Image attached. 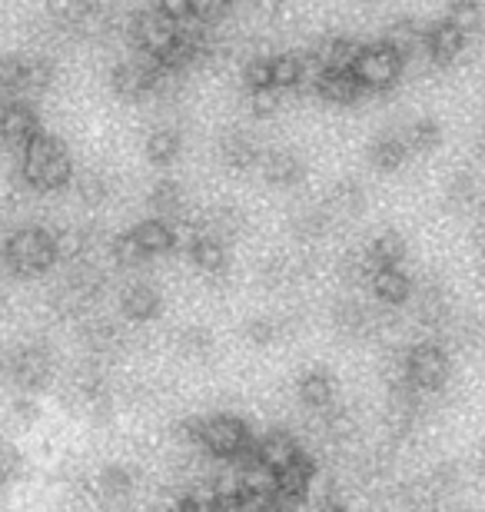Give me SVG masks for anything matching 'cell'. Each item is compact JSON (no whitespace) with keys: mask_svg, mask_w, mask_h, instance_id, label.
<instances>
[{"mask_svg":"<svg viewBox=\"0 0 485 512\" xmlns=\"http://www.w3.org/2000/svg\"><path fill=\"white\" fill-rule=\"evenodd\" d=\"M20 177L34 190H57L74 180V160L64 140L40 130L34 140L20 150Z\"/></svg>","mask_w":485,"mask_h":512,"instance_id":"cell-1","label":"cell"},{"mask_svg":"<svg viewBox=\"0 0 485 512\" xmlns=\"http://www.w3.org/2000/svg\"><path fill=\"white\" fill-rule=\"evenodd\" d=\"M366 207V193L356 180H339L333 190H329L326 200V213H343V217H356L359 210Z\"/></svg>","mask_w":485,"mask_h":512,"instance_id":"cell-27","label":"cell"},{"mask_svg":"<svg viewBox=\"0 0 485 512\" xmlns=\"http://www.w3.org/2000/svg\"><path fill=\"white\" fill-rule=\"evenodd\" d=\"M449 370H452L449 353L442 350L439 343L426 340V343L409 346V353H406V376H409L412 389H419V393H436V389L446 386Z\"/></svg>","mask_w":485,"mask_h":512,"instance_id":"cell-5","label":"cell"},{"mask_svg":"<svg viewBox=\"0 0 485 512\" xmlns=\"http://www.w3.org/2000/svg\"><path fill=\"white\" fill-rule=\"evenodd\" d=\"M426 34H429V27H422L419 20L399 17V20H392V24H389L383 44H389L402 60H409V57L426 54Z\"/></svg>","mask_w":485,"mask_h":512,"instance_id":"cell-14","label":"cell"},{"mask_svg":"<svg viewBox=\"0 0 485 512\" xmlns=\"http://www.w3.org/2000/svg\"><path fill=\"white\" fill-rule=\"evenodd\" d=\"M143 150H147V160L153 163H173L183 150V133L170 124L153 127L147 133V140H143Z\"/></svg>","mask_w":485,"mask_h":512,"instance_id":"cell-23","label":"cell"},{"mask_svg":"<svg viewBox=\"0 0 485 512\" xmlns=\"http://www.w3.org/2000/svg\"><path fill=\"white\" fill-rule=\"evenodd\" d=\"M446 20L469 34V30H476V27H479V20H482V7L476 4V0H456V4L449 7Z\"/></svg>","mask_w":485,"mask_h":512,"instance_id":"cell-41","label":"cell"},{"mask_svg":"<svg viewBox=\"0 0 485 512\" xmlns=\"http://www.w3.org/2000/svg\"><path fill=\"white\" fill-rule=\"evenodd\" d=\"M243 80L250 90H266L273 87V57H253L243 70Z\"/></svg>","mask_w":485,"mask_h":512,"instance_id":"cell-42","label":"cell"},{"mask_svg":"<svg viewBox=\"0 0 485 512\" xmlns=\"http://www.w3.org/2000/svg\"><path fill=\"white\" fill-rule=\"evenodd\" d=\"M203 223H206V233H213V237H220L226 243V237H233V233L243 230V210H236V207H216Z\"/></svg>","mask_w":485,"mask_h":512,"instance_id":"cell-34","label":"cell"},{"mask_svg":"<svg viewBox=\"0 0 485 512\" xmlns=\"http://www.w3.org/2000/svg\"><path fill=\"white\" fill-rule=\"evenodd\" d=\"M329 436H336V439H346V436H353V416L343 413V409H336L333 416H329Z\"/></svg>","mask_w":485,"mask_h":512,"instance_id":"cell-48","label":"cell"},{"mask_svg":"<svg viewBox=\"0 0 485 512\" xmlns=\"http://www.w3.org/2000/svg\"><path fill=\"white\" fill-rule=\"evenodd\" d=\"M110 250H113V260H117L120 266H140L143 260H147V253L140 250V243H137V237H133V230L120 233V237H113Z\"/></svg>","mask_w":485,"mask_h":512,"instance_id":"cell-40","label":"cell"},{"mask_svg":"<svg viewBox=\"0 0 485 512\" xmlns=\"http://www.w3.org/2000/svg\"><path fill=\"white\" fill-rule=\"evenodd\" d=\"M157 60L137 57V60H123L110 70V87L120 100H147L153 97V80H157Z\"/></svg>","mask_w":485,"mask_h":512,"instance_id":"cell-7","label":"cell"},{"mask_svg":"<svg viewBox=\"0 0 485 512\" xmlns=\"http://www.w3.org/2000/svg\"><path fill=\"white\" fill-rule=\"evenodd\" d=\"M77 193L84 203L97 207V203H103L110 197V180L103 177L100 170H84V173H77Z\"/></svg>","mask_w":485,"mask_h":512,"instance_id":"cell-37","label":"cell"},{"mask_svg":"<svg viewBox=\"0 0 485 512\" xmlns=\"http://www.w3.org/2000/svg\"><path fill=\"white\" fill-rule=\"evenodd\" d=\"M316 512H356V509H353V506H346L343 499H323Z\"/></svg>","mask_w":485,"mask_h":512,"instance_id":"cell-50","label":"cell"},{"mask_svg":"<svg viewBox=\"0 0 485 512\" xmlns=\"http://www.w3.org/2000/svg\"><path fill=\"white\" fill-rule=\"evenodd\" d=\"M296 393H299V399H303L306 406L329 409V406H333V399H336V380L326 370H306L303 376H299Z\"/></svg>","mask_w":485,"mask_h":512,"instance_id":"cell-22","label":"cell"},{"mask_svg":"<svg viewBox=\"0 0 485 512\" xmlns=\"http://www.w3.org/2000/svg\"><path fill=\"white\" fill-rule=\"evenodd\" d=\"M133 237H137L140 250L147 253V260H150V256H163V253L177 250V240H173L170 220H160V217L137 223V227H133Z\"/></svg>","mask_w":485,"mask_h":512,"instance_id":"cell-21","label":"cell"},{"mask_svg":"<svg viewBox=\"0 0 485 512\" xmlns=\"http://www.w3.org/2000/svg\"><path fill=\"white\" fill-rule=\"evenodd\" d=\"M200 446L220 459H236V456H253L256 439L250 436V426L240 416L216 413V416H203Z\"/></svg>","mask_w":485,"mask_h":512,"instance_id":"cell-3","label":"cell"},{"mask_svg":"<svg viewBox=\"0 0 485 512\" xmlns=\"http://www.w3.org/2000/svg\"><path fill=\"white\" fill-rule=\"evenodd\" d=\"M147 203L153 213H160V220H173L180 217L183 210V187L177 180H157L147 193Z\"/></svg>","mask_w":485,"mask_h":512,"instance_id":"cell-25","label":"cell"},{"mask_svg":"<svg viewBox=\"0 0 485 512\" xmlns=\"http://www.w3.org/2000/svg\"><path fill=\"white\" fill-rule=\"evenodd\" d=\"M24 473V456L14 446H0V486Z\"/></svg>","mask_w":485,"mask_h":512,"instance_id":"cell-46","label":"cell"},{"mask_svg":"<svg viewBox=\"0 0 485 512\" xmlns=\"http://www.w3.org/2000/svg\"><path fill=\"white\" fill-rule=\"evenodd\" d=\"M130 30H133V44H137L140 54L150 57V60H163L180 40V27L173 24L160 7L140 10V14L133 17Z\"/></svg>","mask_w":485,"mask_h":512,"instance_id":"cell-4","label":"cell"},{"mask_svg":"<svg viewBox=\"0 0 485 512\" xmlns=\"http://www.w3.org/2000/svg\"><path fill=\"white\" fill-rule=\"evenodd\" d=\"M466 44H469L466 30H459L456 24H449V20L442 17L429 27V34H426V57H429V64L449 67L462 57Z\"/></svg>","mask_w":485,"mask_h":512,"instance_id":"cell-9","label":"cell"},{"mask_svg":"<svg viewBox=\"0 0 485 512\" xmlns=\"http://www.w3.org/2000/svg\"><path fill=\"white\" fill-rule=\"evenodd\" d=\"M482 469H485V446H482Z\"/></svg>","mask_w":485,"mask_h":512,"instance_id":"cell-51","label":"cell"},{"mask_svg":"<svg viewBox=\"0 0 485 512\" xmlns=\"http://www.w3.org/2000/svg\"><path fill=\"white\" fill-rule=\"evenodd\" d=\"M476 180L469 177V173H459V177H452L449 180V187H446V200H449V207H456V210H466L476 203Z\"/></svg>","mask_w":485,"mask_h":512,"instance_id":"cell-39","label":"cell"},{"mask_svg":"<svg viewBox=\"0 0 485 512\" xmlns=\"http://www.w3.org/2000/svg\"><path fill=\"white\" fill-rule=\"evenodd\" d=\"M160 306H163L160 290H157V286H150V283H133V286H127V290H123V296H120V310H123V316H127V320H133V323H147V320H153V316L160 313Z\"/></svg>","mask_w":485,"mask_h":512,"instance_id":"cell-16","label":"cell"},{"mask_svg":"<svg viewBox=\"0 0 485 512\" xmlns=\"http://www.w3.org/2000/svg\"><path fill=\"white\" fill-rule=\"evenodd\" d=\"M333 320H336V330H343L346 336H366L369 326H373V316H369L366 306H359L353 300L339 303L333 310Z\"/></svg>","mask_w":485,"mask_h":512,"instance_id":"cell-30","label":"cell"},{"mask_svg":"<svg viewBox=\"0 0 485 512\" xmlns=\"http://www.w3.org/2000/svg\"><path fill=\"white\" fill-rule=\"evenodd\" d=\"M27 90V57L4 54L0 57V97L17 100Z\"/></svg>","mask_w":485,"mask_h":512,"instance_id":"cell-29","label":"cell"},{"mask_svg":"<svg viewBox=\"0 0 485 512\" xmlns=\"http://www.w3.org/2000/svg\"><path fill=\"white\" fill-rule=\"evenodd\" d=\"M40 133V120H37V110L27 104V100H7L0 107V140L14 150H24L30 140Z\"/></svg>","mask_w":485,"mask_h":512,"instance_id":"cell-8","label":"cell"},{"mask_svg":"<svg viewBox=\"0 0 485 512\" xmlns=\"http://www.w3.org/2000/svg\"><path fill=\"white\" fill-rule=\"evenodd\" d=\"M369 160H373V167L383 170V173L399 170L402 163L409 160V147H406V140H402V130L379 133V137L373 140V147H369Z\"/></svg>","mask_w":485,"mask_h":512,"instance_id":"cell-20","label":"cell"},{"mask_svg":"<svg viewBox=\"0 0 485 512\" xmlns=\"http://www.w3.org/2000/svg\"><path fill=\"white\" fill-rule=\"evenodd\" d=\"M402 67H406V60H402L389 44L376 40V44L363 47L353 74H356L359 84H363V90H389L399 80Z\"/></svg>","mask_w":485,"mask_h":512,"instance_id":"cell-6","label":"cell"},{"mask_svg":"<svg viewBox=\"0 0 485 512\" xmlns=\"http://www.w3.org/2000/svg\"><path fill=\"white\" fill-rule=\"evenodd\" d=\"M167 512H206L203 499H180V503H173Z\"/></svg>","mask_w":485,"mask_h":512,"instance_id":"cell-49","label":"cell"},{"mask_svg":"<svg viewBox=\"0 0 485 512\" xmlns=\"http://www.w3.org/2000/svg\"><path fill=\"white\" fill-rule=\"evenodd\" d=\"M439 137H442V130H439V124L432 117H419V120H412V124L402 127V140H406L409 153H429V150H436L439 147Z\"/></svg>","mask_w":485,"mask_h":512,"instance_id":"cell-28","label":"cell"},{"mask_svg":"<svg viewBox=\"0 0 485 512\" xmlns=\"http://www.w3.org/2000/svg\"><path fill=\"white\" fill-rule=\"evenodd\" d=\"M57 67L47 57H27V90H47L54 84Z\"/></svg>","mask_w":485,"mask_h":512,"instance_id":"cell-43","label":"cell"},{"mask_svg":"<svg viewBox=\"0 0 485 512\" xmlns=\"http://www.w3.org/2000/svg\"><path fill=\"white\" fill-rule=\"evenodd\" d=\"M313 479H316V466H313V459L303 453L296 463L286 466L283 473H276V496L299 506L309 496V489H313Z\"/></svg>","mask_w":485,"mask_h":512,"instance_id":"cell-12","label":"cell"},{"mask_svg":"<svg viewBox=\"0 0 485 512\" xmlns=\"http://www.w3.org/2000/svg\"><path fill=\"white\" fill-rule=\"evenodd\" d=\"M7 263L10 270L20 276H40L57 263V247H54V230L44 227H20L10 233L7 240Z\"/></svg>","mask_w":485,"mask_h":512,"instance_id":"cell-2","label":"cell"},{"mask_svg":"<svg viewBox=\"0 0 485 512\" xmlns=\"http://www.w3.org/2000/svg\"><path fill=\"white\" fill-rule=\"evenodd\" d=\"M260 167H263V177L276 183V187H293V183L306 177L303 160H299V153L293 150H266Z\"/></svg>","mask_w":485,"mask_h":512,"instance_id":"cell-17","label":"cell"},{"mask_svg":"<svg viewBox=\"0 0 485 512\" xmlns=\"http://www.w3.org/2000/svg\"><path fill=\"white\" fill-rule=\"evenodd\" d=\"M220 153H223V163L233 170H250L256 163L263 160V147L256 143L246 130H230L226 137L220 140Z\"/></svg>","mask_w":485,"mask_h":512,"instance_id":"cell-15","label":"cell"},{"mask_svg":"<svg viewBox=\"0 0 485 512\" xmlns=\"http://www.w3.org/2000/svg\"><path fill=\"white\" fill-rule=\"evenodd\" d=\"M366 44H359L356 37H346V34H329L316 44V60L323 64V70H353L359 54H363Z\"/></svg>","mask_w":485,"mask_h":512,"instance_id":"cell-13","label":"cell"},{"mask_svg":"<svg viewBox=\"0 0 485 512\" xmlns=\"http://www.w3.org/2000/svg\"><path fill=\"white\" fill-rule=\"evenodd\" d=\"M54 247H57V260L77 263V260H84V253L90 250V240L84 230L64 227V230H54Z\"/></svg>","mask_w":485,"mask_h":512,"instance_id":"cell-32","label":"cell"},{"mask_svg":"<svg viewBox=\"0 0 485 512\" xmlns=\"http://www.w3.org/2000/svg\"><path fill=\"white\" fill-rule=\"evenodd\" d=\"M286 333V326L276 316H253L246 320V340L253 346H273Z\"/></svg>","mask_w":485,"mask_h":512,"instance_id":"cell-35","label":"cell"},{"mask_svg":"<svg viewBox=\"0 0 485 512\" xmlns=\"http://www.w3.org/2000/svg\"><path fill=\"white\" fill-rule=\"evenodd\" d=\"M177 346H180L183 356H210L213 353V333L200 323L183 326V333L177 336Z\"/></svg>","mask_w":485,"mask_h":512,"instance_id":"cell-36","label":"cell"},{"mask_svg":"<svg viewBox=\"0 0 485 512\" xmlns=\"http://www.w3.org/2000/svg\"><path fill=\"white\" fill-rule=\"evenodd\" d=\"M369 290L383 306H402L412 296V280L402 266H389V270H379L369 280Z\"/></svg>","mask_w":485,"mask_h":512,"instance_id":"cell-19","label":"cell"},{"mask_svg":"<svg viewBox=\"0 0 485 512\" xmlns=\"http://www.w3.org/2000/svg\"><path fill=\"white\" fill-rule=\"evenodd\" d=\"M366 250H369V256H373V263L379 266V270L402 266V260H406V240H402V233H396V230L376 233Z\"/></svg>","mask_w":485,"mask_h":512,"instance_id":"cell-24","label":"cell"},{"mask_svg":"<svg viewBox=\"0 0 485 512\" xmlns=\"http://www.w3.org/2000/svg\"><path fill=\"white\" fill-rule=\"evenodd\" d=\"M253 456L260 459L266 469H273V473H283L286 466L296 463V459L303 456V449H299L293 433H286V429H273V433L256 439Z\"/></svg>","mask_w":485,"mask_h":512,"instance_id":"cell-11","label":"cell"},{"mask_svg":"<svg viewBox=\"0 0 485 512\" xmlns=\"http://www.w3.org/2000/svg\"><path fill=\"white\" fill-rule=\"evenodd\" d=\"M343 273H346V280H353V283H369V280H373V276L379 273V266L373 263V256H369L366 247H359V250H353V253H346Z\"/></svg>","mask_w":485,"mask_h":512,"instance_id":"cell-38","label":"cell"},{"mask_svg":"<svg viewBox=\"0 0 485 512\" xmlns=\"http://www.w3.org/2000/svg\"><path fill=\"white\" fill-rule=\"evenodd\" d=\"M97 489L107 499H123L133 493V473L127 466H103L97 473Z\"/></svg>","mask_w":485,"mask_h":512,"instance_id":"cell-31","label":"cell"},{"mask_svg":"<svg viewBox=\"0 0 485 512\" xmlns=\"http://www.w3.org/2000/svg\"><path fill=\"white\" fill-rule=\"evenodd\" d=\"M316 94L329 100V104H356L359 97L366 94L363 84L356 80L353 70H323V77H319V87Z\"/></svg>","mask_w":485,"mask_h":512,"instance_id":"cell-18","label":"cell"},{"mask_svg":"<svg viewBox=\"0 0 485 512\" xmlns=\"http://www.w3.org/2000/svg\"><path fill=\"white\" fill-rule=\"evenodd\" d=\"M190 260L196 263V270L200 273H223L226 270V243L220 237H213V233H203L200 240H196V247L190 250Z\"/></svg>","mask_w":485,"mask_h":512,"instance_id":"cell-26","label":"cell"},{"mask_svg":"<svg viewBox=\"0 0 485 512\" xmlns=\"http://www.w3.org/2000/svg\"><path fill=\"white\" fill-rule=\"evenodd\" d=\"M10 373H14L17 386L40 389L47 383V376H50V353L44 350V346H37V343L17 346L14 356H10Z\"/></svg>","mask_w":485,"mask_h":512,"instance_id":"cell-10","label":"cell"},{"mask_svg":"<svg viewBox=\"0 0 485 512\" xmlns=\"http://www.w3.org/2000/svg\"><path fill=\"white\" fill-rule=\"evenodd\" d=\"M283 104V90H276V87H266V90H250V107H253V114L256 117H270L276 114Z\"/></svg>","mask_w":485,"mask_h":512,"instance_id":"cell-45","label":"cell"},{"mask_svg":"<svg viewBox=\"0 0 485 512\" xmlns=\"http://www.w3.org/2000/svg\"><path fill=\"white\" fill-rule=\"evenodd\" d=\"M87 340H90V346H97V350H103V346H113V343H117V326L94 323L87 330Z\"/></svg>","mask_w":485,"mask_h":512,"instance_id":"cell-47","label":"cell"},{"mask_svg":"<svg viewBox=\"0 0 485 512\" xmlns=\"http://www.w3.org/2000/svg\"><path fill=\"white\" fill-rule=\"evenodd\" d=\"M299 77H303V57L299 54H276L273 57V87L276 90H299Z\"/></svg>","mask_w":485,"mask_h":512,"instance_id":"cell-33","label":"cell"},{"mask_svg":"<svg viewBox=\"0 0 485 512\" xmlns=\"http://www.w3.org/2000/svg\"><path fill=\"white\" fill-rule=\"evenodd\" d=\"M293 227L303 240H316V237H323L326 227H329V213L326 210H303Z\"/></svg>","mask_w":485,"mask_h":512,"instance_id":"cell-44","label":"cell"}]
</instances>
